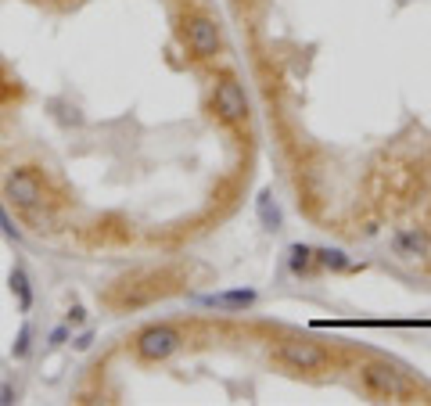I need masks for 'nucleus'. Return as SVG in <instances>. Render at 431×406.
<instances>
[{
  "label": "nucleus",
  "mask_w": 431,
  "mask_h": 406,
  "mask_svg": "<svg viewBox=\"0 0 431 406\" xmlns=\"http://www.w3.org/2000/svg\"><path fill=\"white\" fill-rule=\"evenodd\" d=\"M363 385L371 388L377 399H410L413 396V381L403 370H395L388 363H366L363 367Z\"/></svg>",
  "instance_id": "1"
},
{
  "label": "nucleus",
  "mask_w": 431,
  "mask_h": 406,
  "mask_svg": "<svg viewBox=\"0 0 431 406\" xmlns=\"http://www.w3.org/2000/svg\"><path fill=\"white\" fill-rule=\"evenodd\" d=\"M277 360L287 363V367H295V370H320L327 367V349L324 346H316V341H306V338H287L277 346Z\"/></svg>",
  "instance_id": "2"
},
{
  "label": "nucleus",
  "mask_w": 431,
  "mask_h": 406,
  "mask_svg": "<svg viewBox=\"0 0 431 406\" xmlns=\"http://www.w3.org/2000/svg\"><path fill=\"white\" fill-rule=\"evenodd\" d=\"M212 104H216V112L227 122H245L248 119V98H245V90L237 87L234 80H219L216 83Z\"/></svg>",
  "instance_id": "3"
},
{
  "label": "nucleus",
  "mask_w": 431,
  "mask_h": 406,
  "mask_svg": "<svg viewBox=\"0 0 431 406\" xmlns=\"http://www.w3.org/2000/svg\"><path fill=\"white\" fill-rule=\"evenodd\" d=\"M180 346V331L177 327H148L137 338V352L144 360H166V356Z\"/></svg>",
  "instance_id": "4"
},
{
  "label": "nucleus",
  "mask_w": 431,
  "mask_h": 406,
  "mask_svg": "<svg viewBox=\"0 0 431 406\" xmlns=\"http://www.w3.org/2000/svg\"><path fill=\"white\" fill-rule=\"evenodd\" d=\"M219 25L212 19H190L187 22V47L198 58H216L219 54Z\"/></svg>",
  "instance_id": "5"
},
{
  "label": "nucleus",
  "mask_w": 431,
  "mask_h": 406,
  "mask_svg": "<svg viewBox=\"0 0 431 406\" xmlns=\"http://www.w3.org/2000/svg\"><path fill=\"white\" fill-rule=\"evenodd\" d=\"M8 201H11L19 212H33L40 201H43L40 180H36L33 173H14V177L8 180Z\"/></svg>",
  "instance_id": "6"
},
{
  "label": "nucleus",
  "mask_w": 431,
  "mask_h": 406,
  "mask_svg": "<svg viewBox=\"0 0 431 406\" xmlns=\"http://www.w3.org/2000/svg\"><path fill=\"white\" fill-rule=\"evenodd\" d=\"M395 252H403V256H424V252H428V234H424V230H406L403 238H395Z\"/></svg>",
  "instance_id": "7"
},
{
  "label": "nucleus",
  "mask_w": 431,
  "mask_h": 406,
  "mask_svg": "<svg viewBox=\"0 0 431 406\" xmlns=\"http://www.w3.org/2000/svg\"><path fill=\"white\" fill-rule=\"evenodd\" d=\"M209 306L216 309H241V306H252L255 295L252 291H227V295H212V299H205Z\"/></svg>",
  "instance_id": "8"
},
{
  "label": "nucleus",
  "mask_w": 431,
  "mask_h": 406,
  "mask_svg": "<svg viewBox=\"0 0 431 406\" xmlns=\"http://www.w3.org/2000/svg\"><path fill=\"white\" fill-rule=\"evenodd\" d=\"M287 256H291V270L295 273H309L313 262H316V252H313V248H306V245H295Z\"/></svg>",
  "instance_id": "9"
},
{
  "label": "nucleus",
  "mask_w": 431,
  "mask_h": 406,
  "mask_svg": "<svg viewBox=\"0 0 431 406\" xmlns=\"http://www.w3.org/2000/svg\"><path fill=\"white\" fill-rule=\"evenodd\" d=\"M11 288L19 291V306H22V313H25V309L33 306V291H29V277H25L22 270H14V273H11Z\"/></svg>",
  "instance_id": "10"
},
{
  "label": "nucleus",
  "mask_w": 431,
  "mask_h": 406,
  "mask_svg": "<svg viewBox=\"0 0 431 406\" xmlns=\"http://www.w3.org/2000/svg\"><path fill=\"white\" fill-rule=\"evenodd\" d=\"M316 262L327 270H349V259L342 252H331V248H324V252H316Z\"/></svg>",
  "instance_id": "11"
},
{
  "label": "nucleus",
  "mask_w": 431,
  "mask_h": 406,
  "mask_svg": "<svg viewBox=\"0 0 431 406\" xmlns=\"http://www.w3.org/2000/svg\"><path fill=\"white\" fill-rule=\"evenodd\" d=\"M259 216H263V223L266 227H280V212H277V205H274V201H269V194H263L259 198Z\"/></svg>",
  "instance_id": "12"
},
{
  "label": "nucleus",
  "mask_w": 431,
  "mask_h": 406,
  "mask_svg": "<svg viewBox=\"0 0 431 406\" xmlns=\"http://www.w3.org/2000/svg\"><path fill=\"white\" fill-rule=\"evenodd\" d=\"M25 352H29V327H22V331H19V341H14V356H19V360H22Z\"/></svg>",
  "instance_id": "13"
},
{
  "label": "nucleus",
  "mask_w": 431,
  "mask_h": 406,
  "mask_svg": "<svg viewBox=\"0 0 431 406\" xmlns=\"http://www.w3.org/2000/svg\"><path fill=\"white\" fill-rule=\"evenodd\" d=\"M0 230H4V238H19V230H14V223L8 220V212H4V205H0Z\"/></svg>",
  "instance_id": "14"
},
{
  "label": "nucleus",
  "mask_w": 431,
  "mask_h": 406,
  "mask_svg": "<svg viewBox=\"0 0 431 406\" xmlns=\"http://www.w3.org/2000/svg\"><path fill=\"white\" fill-rule=\"evenodd\" d=\"M90 341H93L90 335H79V338H76V349H87V346H90Z\"/></svg>",
  "instance_id": "15"
},
{
  "label": "nucleus",
  "mask_w": 431,
  "mask_h": 406,
  "mask_svg": "<svg viewBox=\"0 0 431 406\" xmlns=\"http://www.w3.org/2000/svg\"><path fill=\"white\" fill-rule=\"evenodd\" d=\"M65 335H69V331H65V327H58V331L51 335V341H54V346H58V341H65Z\"/></svg>",
  "instance_id": "16"
},
{
  "label": "nucleus",
  "mask_w": 431,
  "mask_h": 406,
  "mask_svg": "<svg viewBox=\"0 0 431 406\" xmlns=\"http://www.w3.org/2000/svg\"><path fill=\"white\" fill-rule=\"evenodd\" d=\"M0 403H11V388H8V385L0 388Z\"/></svg>",
  "instance_id": "17"
}]
</instances>
